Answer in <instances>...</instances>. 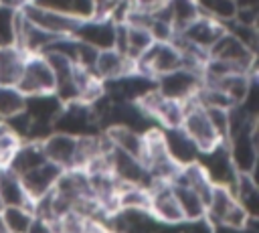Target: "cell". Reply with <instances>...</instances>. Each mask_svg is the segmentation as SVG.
Returning <instances> with one entry per match:
<instances>
[{"label":"cell","mask_w":259,"mask_h":233,"mask_svg":"<svg viewBox=\"0 0 259 233\" xmlns=\"http://www.w3.org/2000/svg\"><path fill=\"white\" fill-rule=\"evenodd\" d=\"M109 168H111L113 178L121 186H150L146 168L136 156L109 148Z\"/></svg>","instance_id":"obj_13"},{"label":"cell","mask_w":259,"mask_h":233,"mask_svg":"<svg viewBox=\"0 0 259 233\" xmlns=\"http://www.w3.org/2000/svg\"><path fill=\"white\" fill-rule=\"evenodd\" d=\"M134 69L150 79H160L172 71L182 69V57L178 53V49L170 43H158L154 41L150 45V49L134 63Z\"/></svg>","instance_id":"obj_6"},{"label":"cell","mask_w":259,"mask_h":233,"mask_svg":"<svg viewBox=\"0 0 259 233\" xmlns=\"http://www.w3.org/2000/svg\"><path fill=\"white\" fill-rule=\"evenodd\" d=\"M53 132H61V134L79 138V136L99 134V126H97L95 115L89 105L69 103V105H63L61 113L57 115V120L53 124Z\"/></svg>","instance_id":"obj_9"},{"label":"cell","mask_w":259,"mask_h":233,"mask_svg":"<svg viewBox=\"0 0 259 233\" xmlns=\"http://www.w3.org/2000/svg\"><path fill=\"white\" fill-rule=\"evenodd\" d=\"M148 203H150V186H119L117 192L119 209L148 211Z\"/></svg>","instance_id":"obj_32"},{"label":"cell","mask_w":259,"mask_h":233,"mask_svg":"<svg viewBox=\"0 0 259 233\" xmlns=\"http://www.w3.org/2000/svg\"><path fill=\"white\" fill-rule=\"evenodd\" d=\"M61 109H63V103L57 99L55 93H42V95L26 97V105H24V111L32 122L49 124V126L55 124Z\"/></svg>","instance_id":"obj_21"},{"label":"cell","mask_w":259,"mask_h":233,"mask_svg":"<svg viewBox=\"0 0 259 233\" xmlns=\"http://www.w3.org/2000/svg\"><path fill=\"white\" fill-rule=\"evenodd\" d=\"M0 199L4 207H28L32 209V203L22 186V180L16 172L10 168H0Z\"/></svg>","instance_id":"obj_22"},{"label":"cell","mask_w":259,"mask_h":233,"mask_svg":"<svg viewBox=\"0 0 259 233\" xmlns=\"http://www.w3.org/2000/svg\"><path fill=\"white\" fill-rule=\"evenodd\" d=\"M20 14L32 26L40 28L42 32H47V34H51L55 38H59V36H73V32L81 24V20H77L73 16H67V14H61V12L36 6L32 2H26L24 6H20Z\"/></svg>","instance_id":"obj_7"},{"label":"cell","mask_w":259,"mask_h":233,"mask_svg":"<svg viewBox=\"0 0 259 233\" xmlns=\"http://www.w3.org/2000/svg\"><path fill=\"white\" fill-rule=\"evenodd\" d=\"M45 162H47V158L42 154L40 142H20L8 168L12 172H16L18 176H22V174L30 172L32 168H36V166H40Z\"/></svg>","instance_id":"obj_24"},{"label":"cell","mask_w":259,"mask_h":233,"mask_svg":"<svg viewBox=\"0 0 259 233\" xmlns=\"http://www.w3.org/2000/svg\"><path fill=\"white\" fill-rule=\"evenodd\" d=\"M103 136L107 138L111 148L125 152L130 156H136L140 160L142 148H144V134L127 130V128H107V130H103Z\"/></svg>","instance_id":"obj_25"},{"label":"cell","mask_w":259,"mask_h":233,"mask_svg":"<svg viewBox=\"0 0 259 233\" xmlns=\"http://www.w3.org/2000/svg\"><path fill=\"white\" fill-rule=\"evenodd\" d=\"M61 172L63 170L57 168L55 164L45 162V164H40V166H36L30 172H26V174L20 176L22 186H24V190H26V195H28V199H30L32 205L53 192V188H55Z\"/></svg>","instance_id":"obj_16"},{"label":"cell","mask_w":259,"mask_h":233,"mask_svg":"<svg viewBox=\"0 0 259 233\" xmlns=\"http://www.w3.org/2000/svg\"><path fill=\"white\" fill-rule=\"evenodd\" d=\"M235 199L251 219H259V184L253 174H239L231 186Z\"/></svg>","instance_id":"obj_23"},{"label":"cell","mask_w":259,"mask_h":233,"mask_svg":"<svg viewBox=\"0 0 259 233\" xmlns=\"http://www.w3.org/2000/svg\"><path fill=\"white\" fill-rule=\"evenodd\" d=\"M204 219L208 221L212 229H243L251 221H259V219H251L245 213V209L239 205V201L235 199L233 190L223 188V186H214L206 203Z\"/></svg>","instance_id":"obj_2"},{"label":"cell","mask_w":259,"mask_h":233,"mask_svg":"<svg viewBox=\"0 0 259 233\" xmlns=\"http://www.w3.org/2000/svg\"><path fill=\"white\" fill-rule=\"evenodd\" d=\"M34 221V211L28 207H4L0 213V223L8 233H28Z\"/></svg>","instance_id":"obj_29"},{"label":"cell","mask_w":259,"mask_h":233,"mask_svg":"<svg viewBox=\"0 0 259 233\" xmlns=\"http://www.w3.org/2000/svg\"><path fill=\"white\" fill-rule=\"evenodd\" d=\"M148 213L162 227H178L184 223L182 211L174 197L172 184H150Z\"/></svg>","instance_id":"obj_10"},{"label":"cell","mask_w":259,"mask_h":233,"mask_svg":"<svg viewBox=\"0 0 259 233\" xmlns=\"http://www.w3.org/2000/svg\"><path fill=\"white\" fill-rule=\"evenodd\" d=\"M223 32H225V24L223 22H219V20H214L210 16L200 14L198 18H194L192 22H188L176 34L182 41H186V43H190V45H194V47H198V49H202V51L208 53V49L219 41V36Z\"/></svg>","instance_id":"obj_14"},{"label":"cell","mask_w":259,"mask_h":233,"mask_svg":"<svg viewBox=\"0 0 259 233\" xmlns=\"http://www.w3.org/2000/svg\"><path fill=\"white\" fill-rule=\"evenodd\" d=\"M160 233H180V231H178V227H162Z\"/></svg>","instance_id":"obj_40"},{"label":"cell","mask_w":259,"mask_h":233,"mask_svg":"<svg viewBox=\"0 0 259 233\" xmlns=\"http://www.w3.org/2000/svg\"><path fill=\"white\" fill-rule=\"evenodd\" d=\"M140 162L146 168L150 184H172L178 178L180 166L170 158L160 128H152L144 134V148Z\"/></svg>","instance_id":"obj_1"},{"label":"cell","mask_w":259,"mask_h":233,"mask_svg":"<svg viewBox=\"0 0 259 233\" xmlns=\"http://www.w3.org/2000/svg\"><path fill=\"white\" fill-rule=\"evenodd\" d=\"M180 128L194 142V146L198 148L200 154L214 150L217 146L225 144L223 138L219 136V132L214 130V126L210 124L206 109L202 105H198L192 97L188 101H184V118H182Z\"/></svg>","instance_id":"obj_3"},{"label":"cell","mask_w":259,"mask_h":233,"mask_svg":"<svg viewBox=\"0 0 259 233\" xmlns=\"http://www.w3.org/2000/svg\"><path fill=\"white\" fill-rule=\"evenodd\" d=\"M26 59L28 55L16 45L0 47V85L16 87L22 77Z\"/></svg>","instance_id":"obj_20"},{"label":"cell","mask_w":259,"mask_h":233,"mask_svg":"<svg viewBox=\"0 0 259 233\" xmlns=\"http://www.w3.org/2000/svg\"><path fill=\"white\" fill-rule=\"evenodd\" d=\"M40 146H42V154H45L47 162L55 164L63 172L75 168L77 138L67 136V134H61V132H53L51 136H47L40 142Z\"/></svg>","instance_id":"obj_15"},{"label":"cell","mask_w":259,"mask_h":233,"mask_svg":"<svg viewBox=\"0 0 259 233\" xmlns=\"http://www.w3.org/2000/svg\"><path fill=\"white\" fill-rule=\"evenodd\" d=\"M200 14L204 16H210L219 22H229L235 18V12H237V6H235V0H194Z\"/></svg>","instance_id":"obj_33"},{"label":"cell","mask_w":259,"mask_h":233,"mask_svg":"<svg viewBox=\"0 0 259 233\" xmlns=\"http://www.w3.org/2000/svg\"><path fill=\"white\" fill-rule=\"evenodd\" d=\"M172 190H174V197L178 201V207H180L182 217H184L186 223L200 221V219L206 217V203L194 190H190L188 186L178 184V182L172 184Z\"/></svg>","instance_id":"obj_28"},{"label":"cell","mask_w":259,"mask_h":233,"mask_svg":"<svg viewBox=\"0 0 259 233\" xmlns=\"http://www.w3.org/2000/svg\"><path fill=\"white\" fill-rule=\"evenodd\" d=\"M134 61L127 59L123 53H119L117 49H105L97 53L95 65H93V75L101 81V83H109L115 81L127 73H134Z\"/></svg>","instance_id":"obj_18"},{"label":"cell","mask_w":259,"mask_h":233,"mask_svg":"<svg viewBox=\"0 0 259 233\" xmlns=\"http://www.w3.org/2000/svg\"><path fill=\"white\" fill-rule=\"evenodd\" d=\"M166 6L170 10L172 24H174L176 32L182 30L188 22H192L194 18L200 16V10H198L194 0H166Z\"/></svg>","instance_id":"obj_30"},{"label":"cell","mask_w":259,"mask_h":233,"mask_svg":"<svg viewBox=\"0 0 259 233\" xmlns=\"http://www.w3.org/2000/svg\"><path fill=\"white\" fill-rule=\"evenodd\" d=\"M24 105H26V97L16 87L0 85V122H6L22 113Z\"/></svg>","instance_id":"obj_31"},{"label":"cell","mask_w":259,"mask_h":233,"mask_svg":"<svg viewBox=\"0 0 259 233\" xmlns=\"http://www.w3.org/2000/svg\"><path fill=\"white\" fill-rule=\"evenodd\" d=\"M162 138H164V146L170 154V158L182 168L188 164L198 162V148L194 146V142L186 136V132L182 128H168L162 130Z\"/></svg>","instance_id":"obj_19"},{"label":"cell","mask_w":259,"mask_h":233,"mask_svg":"<svg viewBox=\"0 0 259 233\" xmlns=\"http://www.w3.org/2000/svg\"><path fill=\"white\" fill-rule=\"evenodd\" d=\"M174 182L188 186V188L194 190L204 203H208V199H210V195H212V190H214L212 182L208 180L206 172L202 170V166H200L198 162L188 164V166H182L180 172H178V178H176ZM174 182H172V184H174Z\"/></svg>","instance_id":"obj_26"},{"label":"cell","mask_w":259,"mask_h":233,"mask_svg":"<svg viewBox=\"0 0 259 233\" xmlns=\"http://www.w3.org/2000/svg\"><path fill=\"white\" fill-rule=\"evenodd\" d=\"M225 146L229 150L231 162L239 174H253L257 172L259 164V140H257V124H251L239 132L227 136Z\"/></svg>","instance_id":"obj_5"},{"label":"cell","mask_w":259,"mask_h":233,"mask_svg":"<svg viewBox=\"0 0 259 233\" xmlns=\"http://www.w3.org/2000/svg\"><path fill=\"white\" fill-rule=\"evenodd\" d=\"M16 89L24 97L55 91V75H53V71H51V67H49V63L45 61L42 55H28L22 77H20Z\"/></svg>","instance_id":"obj_8"},{"label":"cell","mask_w":259,"mask_h":233,"mask_svg":"<svg viewBox=\"0 0 259 233\" xmlns=\"http://www.w3.org/2000/svg\"><path fill=\"white\" fill-rule=\"evenodd\" d=\"M2 209H4V205H2V199H0V213H2Z\"/></svg>","instance_id":"obj_42"},{"label":"cell","mask_w":259,"mask_h":233,"mask_svg":"<svg viewBox=\"0 0 259 233\" xmlns=\"http://www.w3.org/2000/svg\"><path fill=\"white\" fill-rule=\"evenodd\" d=\"M0 233H8V231L4 229V225H2V223H0Z\"/></svg>","instance_id":"obj_41"},{"label":"cell","mask_w":259,"mask_h":233,"mask_svg":"<svg viewBox=\"0 0 259 233\" xmlns=\"http://www.w3.org/2000/svg\"><path fill=\"white\" fill-rule=\"evenodd\" d=\"M198 85H200V73H194L188 69H178L156 79V89L160 95L174 101H182V103L196 93Z\"/></svg>","instance_id":"obj_12"},{"label":"cell","mask_w":259,"mask_h":233,"mask_svg":"<svg viewBox=\"0 0 259 233\" xmlns=\"http://www.w3.org/2000/svg\"><path fill=\"white\" fill-rule=\"evenodd\" d=\"M28 233H55V231H53V225H51V223H47V221L34 217V221H32Z\"/></svg>","instance_id":"obj_37"},{"label":"cell","mask_w":259,"mask_h":233,"mask_svg":"<svg viewBox=\"0 0 259 233\" xmlns=\"http://www.w3.org/2000/svg\"><path fill=\"white\" fill-rule=\"evenodd\" d=\"M53 225V231L55 233H87V225L89 221L79 217L77 213H67L63 217H59Z\"/></svg>","instance_id":"obj_36"},{"label":"cell","mask_w":259,"mask_h":233,"mask_svg":"<svg viewBox=\"0 0 259 233\" xmlns=\"http://www.w3.org/2000/svg\"><path fill=\"white\" fill-rule=\"evenodd\" d=\"M30 2L36 6L73 16L81 22L93 18V14H95V2L93 0H30Z\"/></svg>","instance_id":"obj_27"},{"label":"cell","mask_w":259,"mask_h":233,"mask_svg":"<svg viewBox=\"0 0 259 233\" xmlns=\"http://www.w3.org/2000/svg\"><path fill=\"white\" fill-rule=\"evenodd\" d=\"M136 2V6H140V8H154V6H158V4H162V2H166V0H134Z\"/></svg>","instance_id":"obj_39"},{"label":"cell","mask_w":259,"mask_h":233,"mask_svg":"<svg viewBox=\"0 0 259 233\" xmlns=\"http://www.w3.org/2000/svg\"><path fill=\"white\" fill-rule=\"evenodd\" d=\"M225 30L229 34H233L239 43H243L249 51L257 53V43H259V30H257V26H249V24H241L237 20H229V22H225Z\"/></svg>","instance_id":"obj_35"},{"label":"cell","mask_w":259,"mask_h":233,"mask_svg":"<svg viewBox=\"0 0 259 233\" xmlns=\"http://www.w3.org/2000/svg\"><path fill=\"white\" fill-rule=\"evenodd\" d=\"M16 18H18V8L0 2V47L14 45V41H16Z\"/></svg>","instance_id":"obj_34"},{"label":"cell","mask_w":259,"mask_h":233,"mask_svg":"<svg viewBox=\"0 0 259 233\" xmlns=\"http://www.w3.org/2000/svg\"><path fill=\"white\" fill-rule=\"evenodd\" d=\"M208 59L219 61L233 69L235 73L257 75V53L249 51L243 43H239L227 30L219 36V41L208 49Z\"/></svg>","instance_id":"obj_4"},{"label":"cell","mask_w":259,"mask_h":233,"mask_svg":"<svg viewBox=\"0 0 259 233\" xmlns=\"http://www.w3.org/2000/svg\"><path fill=\"white\" fill-rule=\"evenodd\" d=\"M198 164L202 166V170L206 172L208 180L212 182V186H223V188H231L239 176V172L235 170L229 150L225 144L217 146L214 150H208L204 154L198 156Z\"/></svg>","instance_id":"obj_11"},{"label":"cell","mask_w":259,"mask_h":233,"mask_svg":"<svg viewBox=\"0 0 259 233\" xmlns=\"http://www.w3.org/2000/svg\"><path fill=\"white\" fill-rule=\"evenodd\" d=\"M115 24L109 20H99V18H89L83 20L77 30L73 32V36L97 51H105V49H113L115 47Z\"/></svg>","instance_id":"obj_17"},{"label":"cell","mask_w":259,"mask_h":233,"mask_svg":"<svg viewBox=\"0 0 259 233\" xmlns=\"http://www.w3.org/2000/svg\"><path fill=\"white\" fill-rule=\"evenodd\" d=\"M237 8H259V0H235Z\"/></svg>","instance_id":"obj_38"}]
</instances>
